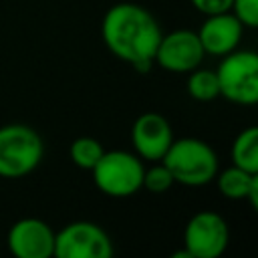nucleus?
<instances>
[{"mask_svg":"<svg viewBox=\"0 0 258 258\" xmlns=\"http://www.w3.org/2000/svg\"><path fill=\"white\" fill-rule=\"evenodd\" d=\"M101 34L105 46L117 58L129 62L139 73L151 69L161 28L149 10L133 2H119L105 12Z\"/></svg>","mask_w":258,"mask_h":258,"instance_id":"1","label":"nucleus"},{"mask_svg":"<svg viewBox=\"0 0 258 258\" xmlns=\"http://www.w3.org/2000/svg\"><path fill=\"white\" fill-rule=\"evenodd\" d=\"M161 161L173 175V181L191 187L210 183L218 173L216 151L210 143L196 137L173 139Z\"/></svg>","mask_w":258,"mask_h":258,"instance_id":"2","label":"nucleus"},{"mask_svg":"<svg viewBox=\"0 0 258 258\" xmlns=\"http://www.w3.org/2000/svg\"><path fill=\"white\" fill-rule=\"evenodd\" d=\"M40 135L22 123L0 127V177L18 179L34 171L42 159Z\"/></svg>","mask_w":258,"mask_h":258,"instance_id":"3","label":"nucleus"},{"mask_svg":"<svg viewBox=\"0 0 258 258\" xmlns=\"http://www.w3.org/2000/svg\"><path fill=\"white\" fill-rule=\"evenodd\" d=\"M93 181L109 198H129L141 189L143 183V161L123 149L105 151L95 163Z\"/></svg>","mask_w":258,"mask_h":258,"instance_id":"4","label":"nucleus"},{"mask_svg":"<svg viewBox=\"0 0 258 258\" xmlns=\"http://www.w3.org/2000/svg\"><path fill=\"white\" fill-rule=\"evenodd\" d=\"M220 97L236 105L258 103V54L254 50H232L216 69Z\"/></svg>","mask_w":258,"mask_h":258,"instance_id":"5","label":"nucleus"},{"mask_svg":"<svg viewBox=\"0 0 258 258\" xmlns=\"http://www.w3.org/2000/svg\"><path fill=\"white\" fill-rule=\"evenodd\" d=\"M111 254L113 242L109 234L95 222H71L54 234L56 258H109Z\"/></svg>","mask_w":258,"mask_h":258,"instance_id":"6","label":"nucleus"},{"mask_svg":"<svg viewBox=\"0 0 258 258\" xmlns=\"http://www.w3.org/2000/svg\"><path fill=\"white\" fill-rule=\"evenodd\" d=\"M230 242L226 220L210 210L194 214L183 230V248L191 258H218Z\"/></svg>","mask_w":258,"mask_h":258,"instance_id":"7","label":"nucleus"},{"mask_svg":"<svg viewBox=\"0 0 258 258\" xmlns=\"http://www.w3.org/2000/svg\"><path fill=\"white\" fill-rule=\"evenodd\" d=\"M204 54L206 52L202 48L198 32L189 28H177L161 34L153 62L169 73H189L202 64Z\"/></svg>","mask_w":258,"mask_h":258,"instance_id":"8","label":"nucleus"},{"mask_svg":"<svg viewBox=\"0 0 258 258\" xmlns=\"http://www.w3.org/2000/svg\"><path fill=\"white\" fill-rule=\"evenodd\" d=\"M54 230L38 218H22L8 230V250L16 258H50L54 256Z\"/></svg>","mask_w":258,"mask_h":258,"instance_id":"9","label":"nucleus"},{"mask_svg":"<svg viewBox=\"0 0 258 258\" xmlns=\"http://www.w3.org/2000/svg\"><path fill=\"white\" fill-rule=\"evenodd\" d=\"M131 141L141 159L147 161H161L167 147L173 141L171 127L167 119L159 113H141L131 129Z\"/></svg>","mask_w":258,"mask_h":258,"instance_id":"10","label":"nucleus"},{"mask_svg":"<svg viewBox=\"0 0 258 258\" xmlns=\"http://www.w3.org/2000/svg\"><path fill=\"white\" fill-rule=\"evenodd\" d=\"M242 22L228 10L220 14H210L198 30V38L206 54L224 56L238 48L242 40Z\"/></svg>","mask_w":258,"mask_h":258,"instance_id":"11","label":"nucleus"},{"mask_svg":"<svg viewBox=\"0 0 258 258\" xmlns=\"http://www.w3.org/2000/svg\"><path fill=\"white\" fill-rule=\"evenodd\" d=\"M216 183L224 198L248 200L252 208H258V173L232 165L216 173Z\"/></svg>","mask_w":258,"mask_h":258,"instance_id":"12","label":"nucleus"},{"mask_svg":"<svg viewBox=\"0 0 258 258\" xmlns=\"http://www.w3.org/2000/svg\"><path fill=\"white\" fill-rule=\"evenodd\" d=\"M232 163L246 171L258 173V127L250 125L238 133L232 143Z\"/></svg>","mask_w":258,"mask_h":258,"instance_id":"13","label":"nucleus"},{"mask_svg":"<svg viewBox=\"0 0 258 258\" xmlns=\"http://www.w3.org/2000/svg\"><path fill=\"white\" fill-rule=\"evenodd\" d=\"M187 95L196 101L208 103L220 97V85H218V77L216 71H208V69H194L189 71L187 83H185Z\"/></svg>","mask_w":258,"mask_h":258,"instance_id":"14","label":"nucleus"},{"mask_svg":"<svg viewBox=\"0 0 258 258\" xmlns=\"http://www.w3.org/2000/svg\"><path fill=\"white\" fill-rule=\"evenodd\" d=\"M105 153L103 145L99 139L95 137H77L73 143H71V149H69V155H71V161L81 167V169H93L95 163L101 159V155Z\"/></svg>","mask_w":258,"mask_h":258,"instance_id":"15","label":"nucleus"},{"mask_svg":"<svg viewBox=\"0 0 258 258\" xmlns=\"http://www.w3.org/2000/svg\"><path fill=\"white\" fill-rule=\"evenodd\" d=\"M173 183H175L173 181V175L163 165V161H157L155 165H151V167H147L143 171V183H141V187H145L151 194H163Z\"/></svg>","mask_w":258,"mask_h":258,"instance_id":"16","label":"nucleus"},{"mask_svg":"<svg viewBox=\"0 0 258 258\" xmlns=\"http://www.w3.org/2000/svg\"><path fill=\"white\" fill-rule=\"evenodd\" d=\"M230 12L242 22L244 28L258 26V0H232Z\"/></svg>","mask_w":258,"mask_h":258,"instance_id":"17","label":"nucleus"},{"mask_svg":"<svg viewBox=\"0 0 258 258\" xmlns=\"http://www.w3.org/2000/svg\"><path fill=\"white\" fill-rule=\"evenodd\" d=\"M189 2H191V6H194L198 12H202V14H206V16H210V14H220V12H228L230 6H232V0H189Z\"/></svg>","mask_w":258,"mask_h":258,"instance_id":"18","label":"nucleus"}]
</instances>
